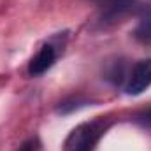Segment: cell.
<instances>
[{
  "label": "cell",
  "instance_id": "cell-1",
  "mask_svg": "<svg viewBox=\"0 0 151 151\" xmlns=\"http://www.w3.org/2000/svg\"><path fill=\"white\" fill-rule=\"evenodd\" d=\"M106 128L107 123H104L102 119L81 123L65 139L63 151H95V146L104 135Z\"/></svg>",
  "mask_w": 151,
  "mask_h": 151
},
{
  "label": "cell",
  "instance_id": "cell-2",
  "mask_svg": "<svg viewBox=\"0 0 151 151\" xmlns=\"http://www.w3.org/2000/svg\"><path fill=\"white\" fill-rule=\"evenodd\" d=\"M151 84V60H141L134 65L125 84V91L128 95H141Z\"/></svg>",
  "mask_w": 151,
  "mask_h": 151
},
{
  "label": "cell",
  "instance_id": "cell-3",
  "mask_svg": "<svg viewBox=\"0 0 151 151\" xmlns=\"http://www.w3.org/2000/svg\"><path fill=\"white\" fill-rule=\"evenodd\" d=\"M100 5H102L100 21L104 25H113L134 9L135 0H104Z\"/></svg>",
  "mask_w": 151,
  "mask_h": 151
},
{
  "label": "cell",
  "instance_id": "cell-4",
  "mask_svg": "<svg viewBox=\"0 0 151 151\" xmlns=\"http://www.w3.org/2000/svg\"><path fill=\"white\" fill-rule=\"evenodd\" d=\"M56 60V51L51 44H46L40 47L37 55L32 58L30 65H28V74L30 76H40L44 74L47 69H51V65Z\"/></svg>",
  "mask_w": 151,
  "mask_h": 151
},
{
  "label": "cell",
  "instance_id": "cell-5",
  "mask_svg": "<svg viewBox=\"0 0 151 151\" xmlns=\"http://www.w3.org/2000/svg\"><path fill=\"white\" fill-rule=\"evenodd\" d=\"M135 39L144 44L151 42V7H146L141 14L139 25L135 28Z\"/></svg>",
  "mask_w": 151,
  "mask_h": 151
},
{
  "label": "cell",
  "instance_id": "cell-6",
  "mask_svg": "<svg viewBox=\"0 0 151 151\" xmlns=\"http://www.w3.org/2000/svg\"><path fill=\"white\" fill-rule=\"evenodd\" d=\"M141 121H142L144 125L151 127V107L148 109V111H144V113L141 114Z\"/></svg>",
  "mask_w": 151,
  "mask_h": 151
},
{
  "label": "cell",
  "instance_id": "cell-7",
  "mask_svg": "<svg viewBox=\"0 0 151 151\" xmlns=\"http://www.w3.org/2000/svg\"><path fill=\"white\" fill-rule=\"evenodd\" d=\"M93 2H97V4H102V2H104V0H93Z\"/></svg>",
  "mask_w": 151,
  "mask_h": 151
}]
</instances>
